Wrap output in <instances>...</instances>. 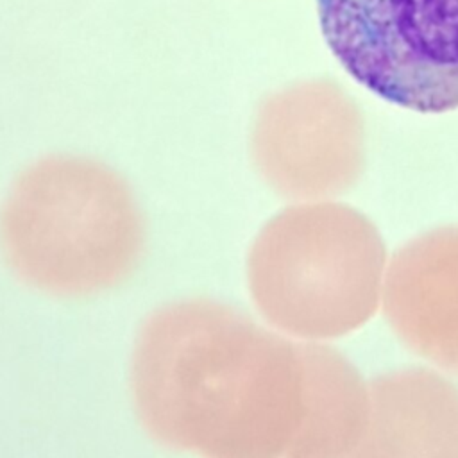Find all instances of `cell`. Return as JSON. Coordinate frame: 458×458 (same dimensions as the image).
<instances>
[{
    "label": "cell",
    "instance_id": "obj_5",
    "mask_svg": "<svg viewBox=\"0 0 458 458\" xmlns=\"http://www.w3.org/2000/svg\"><path fill=\"white\" fill-rule=\"evenodd\" d=\"M381 302L406 347L458 376V225L433 229L395 250Z\"/></svg>",
    "mask_w": 458,
    "mask_h": 458
},
{
    "label": "cell",
    "instance_id": "obj_7",
    "mask_svg": "<svg viewBox=\"0 0 458 458\" xmlns=\"http://www.w3.org/2000/svg\"><path fill=\"white\" fill-rule=\"evenodd\" d=\"M308 410L290 458H349L369 420V383L338 351L304 340Z\"/></svg>",
    "mask_w": 458,
    "mask_h": 458
},
{
    "label": "cell",
    "instance_id": "obj_4",
    "mask_svg": "<svg viewBox=\"0 0 458 458\" xmlns=\"http://www.w3.org/2000/svg\"><path fill=\"white\" fill-rule=\"evenodd\" d=\"M327 47L367 89L401 107H458V0H317Z\"/></svg>",
    "mask_w": 458,
    "mask_h": 458
},
{
    "label": "cell",
    "instance_id": "obj_1",
    "mask_svg": "<svg viewBox=\"0 0 458 458\" xmlns=\"http://www.w3.org/2000/svg\"><path fill=\"white\" fill-rule=\"evenodd\" d=\"M131 392L161 445L200 458H290L308 410L304 340L215 301H177L143 322Z\"/></svg>",
    "mask_w": 458,
    "mask_h": 458
},
{
    "label": "cell",
    "instance_id": "obj_3",
    "mask_svg": "<svg viewBox=\"0 0 458 458\" xmlns=\"http://www.w3.org/2000/svg\"><path fill=\"white\" fill-rule=\"evenodd\" d=\"M385 272L379 231L360 213L331 204L276 215L247 258L249 290L259 313L308 342L361 327L379 306Z\"/></svg>",
    "mask_w": 458,
    "mask_h": 458
},
{
    "label": "cell",
    "instance_id": "obj_6",
    "mask_svg": "<svg viewBox=\"0 0 458 458\" xmlns=\"http://www.w3.org/2000/svg\"><path fill=\"white\" fill-rule=\"evenodd\" d=\"M369 420L349 458H458V386L410 367L369 383Z\"/></svg>",
    "mask_w": 458,
    "mask_h": 458
},
{
    "label": "cell",
    "instance_id": "obj_2",
    "mask_svg": "<svg viewBox=\"0 0 458 458\" xmlns=\"http://www.w3.org/2000/svg\"><path fill=\"white\" fill-rule=\"evenodd\" d=\"M145 229L129 184L107 165L48 156L11 184L0 249L13 274L55 297L118 286L136 268Z\"/></svg>",
    "mask_w": 458,
    "mask_h": 458
}]
</instances>
